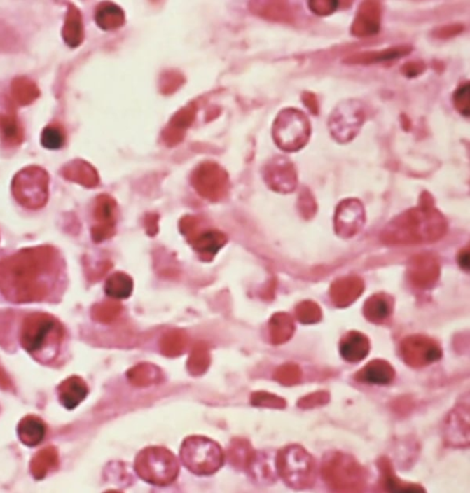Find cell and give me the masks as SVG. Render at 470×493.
I'll return each instance as SVG.
<instances>
[{
    "instance_id": "cell-33",
    "label": "cell",
    "mask_w": 470,
    "mask_h": 493,
    "mask_svg": "<svg viewBox=\"0 0 470 493\" xmlns=\"http://www.w3.org/2000/svg\"><path fill=\"white\" fill-rule=\"evenodd\" d=\"M121 312V305L115 300H108L97 305L92 309V317L99 323L109 324L116 320Z\"/></svg>"
},
{
    "instance_id": "cell-19",
    "label": "cell",
    "mask_w": 470,
    "mask_h": 493,
    "mask_svg": "<svg viewBox=\"0 0 470 493\" xmlns=\"http://www.w3.org/2000/svg\"><path fill=\"white\" fill-rule=\"evenodd\" d=\"M62 36L64 43L71 48H76L84 40V26H83L82 15L75 5L68 6V11L62 29Z\"/></svg>"
},
{
    "instance_id": "cell-30",
    "label": "cell",
    "mask_w": 470,
    "mask_h": 493,
    "mask_svg": "<svg viewBox=\"0 0 470 493\" xmlns=\"http://www.w3.org/2000/svg\"><path fill=\"white\" fill-rule=\"evenodd\" d=\"M392 308V303L388 297L377 295L366 303L365 312L371 321H381L389 317Z\"/></svg>"
},
{
    "instance_id": "cell-29",
    "label": "cell",
    "mask_w": 470,
    "mask_h": 493,
    "mask_svg": "<svg viewBox=\"0 0 470 493\" xmlns=\"http://www.w3.org/2000/svg\"><path fill=\"white\" fill-rule=\"evenodd\" d=\"M188 336L183 331L175 330L167 333L161 340V351L165 356L181 355L188 345Z\"/></svg>"
},
{
    "instance_id": "cell-42",
    "label": "cell",
    "mask_w": 470,
    "mask_h": 493,
    "mask_svg": "<svg viewBox=\"0 0 470 493\" xmlns=\"http://www.w3.org/2000/svg\"><path fill=\"white\" fill-rule=\"evenodd\" d=\"M144 227H146L148 235L151 236L155 235L158 232V216L155 214H149L146 217L144 221Z\"/></svg>"
},
{
    "instance_id": "cell-26",
    "label": "cell",
    "mask_w": 470,
    "mask_h": 493,
    "mask_svg": "<svg viewBox=\"0 0 470 493\" xmlns=\"http://www.w3.org/2000/svg\"><path fill=\"white\" fill-rule=\"evenodd\" d=\"M410 47L401 46L395 47V48H390L383 50V51L378 52H368L364 53V54L354 55L351 57L350 61V63H364V64H371V63H378V62H384L393 60V59L401 58V56L404 55L409 54L410 52Z\"/></svg>"
},
{
    "instance_id": "cell-1",
    "label": "cell",
    "mask_w": 470,
    "mask_h": 493,
    "mask_svg": "<svg viewBox=\"0 0 470 493\" xmlns=\"http://www.w3.org/2000/svg\"><path fill=\"white\" fill-rule=\"evenodd\" d=\"M58 270L55 248H26L0 261V291L13 303L40 302L48 296Z\"/></svg>"
},
{
    "instance_id": "cell-34",
    "label": "cell",
    "mask_w": 470,
    "mask_h": 493,
    "mask_svg": "<svg viewBox=\"0 0 470 493\" xmlns=\"http://www.w3.org/2000/svg\"><path fill=\"white\" fill-rule=\"evenodd\" d=\"M249 445L242 440H235L230 445L229 454L230 463L239 468H247L252 461V453L249 452Z\"/></svg>"
},
{
    "instance_id": "cell-11",
    "label": "cell",
    "mask_w": 470,
    "mask_h": 493,
    "mask_svg": "<svg viewBox=\"0 0 470 493\" xmlns=\"http://www.w3.org/2000/svg\"><path fill=\"white\" fill-rule=\"evenodd\" d=\"M115 214L116 202L108 195L97 197L94 207V218L97 223L91 230V235L96 243H102L115 235Z\"/></svg>"
},
{
    "instance_id": "cell-38",
    "label": "cell",
    "mask_w": 470,
    "mask_h": 493,
    "mask_svg": "<svg viewBox=\"0 0 470 493\" xmlns=\"http://www.w3.org/2000/svg\"><path fill=\"white\" fill-rule=\"evenodd\" d=\"M310 10L313 13L325 16L333 13L338 8L339 2L337 1H310L309 3Z\"/></svg>"
},
{
    "instance_id": "cell-21",
    "label": "cell",
    "mask_w": 470,
    "mask_h": 493,
    "mask_svg": "<svg viewBox=\"0 0 470 493\" xmlns=\"http://www.w3.org/2000/svg\"><path fill=\"white\" fill-rule=\"evenodd\" d=\"M59 456L54 447L43 448L34 457L31 462V472L36 480H41L57 468Z\"/></svg>"
},
{
    "instance_id": "cell-12",
    "label": "cell",
    "mask_w": 470,
    "mask_h": 493,
    "mask_svg": "<svg viewBox=\"0 0 470 493\" xmlns=\"http://www.w3.org/2000/svg\"><path fill=\"white\" fill-rule=\"evenodd\" d=\"M25 141V130L11 99L0 102V141L8 148L20 146Z\"/></svg>"
},
{
    "instance_id": "cell-32",
    "label": "cell",
    "mask_w": 470,
    "mask_h": 493,
    "mask_svg": "<svg viewBox=\"0 0 470 493\" xmlns=\"http://www.w3.org/2000/svg\"><path fill=\"white\" fill-rule=\"evenodd\" d=\"M159 370L155 366L141 364L130 370L128 377L135 385L147 386L155 383L159 380Z\"/></svg>"
},
{
    "instance_id": "cell-37",
    "label": "cell",
    "mask_w": 470,
    "mask_h": 493,
    "mask_svg": "<svg viewBox=\"0 0 470 493\" xmlns=\"http://www.w3.org/2000/svg\"><path fill=\"white\" fill-rule=\"evenodd\" d=\"M199 220L193 216L184 217L180 221V231L188 238L189 243H191L199 233Z\"/></svg>"
},
{
    "instance_id": "cell-23",
    "label": "cell",
    "mask_w": 470,
    "mask_h": 493,
    "mask_svg": "<svg viewBox=\"0 0 470 493\" xmlns=\"http://www.w3.org/2000/svg\"><path fill=\"white\" fill-rule=\"evenodd\" d=\"M362 280L357 277H343L333 283L332 294L337 303L347 304L361 293Z\"/></svg>"
},
{
    "instance_id": "cell-18",
    "label": "cell",
    "mask_w": 470,
    "mask_h": 493,
    "mask_svg": "<svg viewBox=\"0 0 470 493\" xmlns=\"http://www.w3.org/2000/svg\"><path fill=\"white\" fill-rule=\"evenodd\" d=\"M62 176L69 181L78 183L85 188H94L99 179L92 165L81 159L71 161L61 169Z\"/></svg>"
},
{
    "instance_id": "cell-3",
    "label": "cell",
    "mask_w": 470,
    "mask_h": 493,
    "mask_svg": "<svg viewBox=\"0 0 470 493\" xmlns=\"http://www.w3.org/2000/svg\"><path fill=\"white\" fill-rule=\"evenodd\" d=\"M64 333L63 326L52 315L34 314L23 321L20 344L31 355L46 361L57 354Z\"/></svg>"
},
{
    "instance_id": "cell-8",
    "label": "cell",
    "mask_w": 470,
    "mask_h": 493,
    "mask_svg": "<svg viewBox=\"0 0 470 493\" xmlns=\"http://www.w3.org/2000/svg\"><path fill=\"white\" fill-rule=\"evenodd\" d=\"M365 118L361 103L357 100L342 102L329 118L331 134L339 143H348L359 134Z\"/></svg>"
},
{
    "instance_id": "cell-36",
    "label": "cell",
    "mask_w": 470,
    "mask_h": 493,
    "mask_svg": "<svg viewBox=\"0 0 470 493\" xmlns=\"http://www.w3.org/2000/svg\"><path fill=\"white\" fill-rule=\"evenodd\" d=\"M454 105L464 116L469 115V83L462 84L454 94Z\"/></svg>"
},
{
    "instance_id": "cell-7",
    "label": "cell",
    "mask_w": 470,
    "mask_h": 493,
    "mask_svg": "<svg viewBox=\"0 0 470 493\" xmlns=\"http://www.w3.org/2000/svg\"><path fill=\"white\" fill-rule=\"evenodd\" d=\"M310 124L303 111L286 109L275 120L273 137L277 146L286 152H297L308 143Z\"/></svg>"
},
{
    "instance_id": "cell-15",
    "label": "cell",
    "mask_w": 470,
    "mask_h": 493,
    "mask_svg": "<svg viewBox=\"0 0 470 493\" xmlns=\"http://www.w3.org/2000/svg\"><path fill=\"white\" fill-rule=\"evenodd\" d=\"M380 7L378 2H365L359 8L356 20L352 26V32L357 36H369L376 34L380 29Z\"/></svg>"
},
{
    "instance_id": "cell-17",
    "label": "cell",
    "mask_w": 470,
    "mask_h": 493,
    "mask_svg": "<svg viewBox=\"0 0 470 493\" xmlns=\"http://www.w3.org/2000/svg\"><path fill=\"white\" fill-rule=\"evenodd\" d=\"M59 401L68 410L76 408L88 394L87 384L78 376L68 377L58 388Z\"/></svg>"
},
{
    "instance_id": "cell-28",
    "label": "cell",
    "mask_w": 470,
    "mask_h": 493,
    "mask_svg": "<svg viewBox=\"0 0 470 493\" xmlns=\"http://www.w3.org/2000/svg\"><path fill=\"white\" fill-rule=\"evenodd\" d=\"M67 134L60 123H50L41 132V144L44 148L59 150L66 144Z\"/></svg>"
},
{
    "instance_id": "cell-10",
    "label": "cell",
    "mask_w": 470,
    "mask_h": 493,
    "mask_svg": "<svg viewBox=\"0 0 470 493\" xmlns=\"http://www.w3.org/2000/svg\"><path fill=\"white\" fill-rule=\"evenodd\" d=\"M365 209L357 200H345L337 207L335 229L337 235L350 239L361 231L365 224Z\"/></svg>"
},
{
    "instance_id": "cell-9",
    "label": "cell",
    "mask_w": 470,
    "mask_h": 493,
    "mask_svg": "<svg viewBox=\"0 0 470 493\" xmlns=\"http://www.w3.org/2000/svg\"><path fill=\"white\" fill-rule=\"evenodd\" d=\"M192 185L200 196L212 202H218L228 191L229 179L220 165L207 162L195 170L192 175Z\"/></svg>"
},
{
    "instance_id": "cell-22",
    "label": "cell",
    "mask_w": 470,
    "mask_h": 493,
    "mask_svg": "<svg viewBox=\"0 0 470 493\" xmlns=\"http://www.w3.org/2000/svg\"><path fill=\"white\" fill-rule=\"evenodd\" d=\"M11 92L13 102L20 106L31 105L39 97L41 93L36 83L25 76L13 79Z\"/></svg>"
},
{
    "instance_id": "cell-44",
    "label": "cell",
    "mask_w": 470,
    "mask_h": 493,
    "mask_svg": "<svg viewBox=\"0 0 470 493\" xmlns=\"http://www.w3.org/2000/svg\"><path fill=\"white\" fill-rule=\"evenodd\" d=\"M304 102L306 103V105L308 106V107L312 110L313 112H317V108H315L313 104L316 105V99L315 96L312 95V94H306L305 96H304Z\"/></svg>"
},
{
    "instance_id": "cell-6",
    "label": "cell",
    "mask_w": 470,
    "mask_h": 493,
    "mask_svg": "<svg viewBox=\"0 0 470 493\" xmlns=\"http://www.w3.org/2000/svg\"><path fill=\"white\" fill-rule=\"evenodd\" d=\"M11 190L15 200L29 209L46 206L49 197V175L43 168L31 165L14 176Z\"/></svg>"
},
{
    "instance_id": "cell-4",
    "label": "cell",
    "mask_w": 470,
    "mask_h": 493,
    "mask_svg": "<svg viewBox=\"0 0 470 493\" xmlns=\"http://www.w3.org/2000/svg\"><path fill=\"white\" fill-rule=\"evenodd\" d=\"M183 464L192 473L209 476L223 466L224 453L220 445L204 436H189L180 450Z\"/></svg>"
},
{
    "instance_id": "cell-43",
    "label": "cell",
    "mask_w": 470,
    "mask_h": 493,
    "mask_svg": "<svg viewBox=\"0 0 470 493\" xmlns=\"http://www.w3.org/2000/svg\"><path fill=\"white\" fill-rule=\"evenodd\" d=\"M458 262H459V264L461 267L466 268V270H469V248H466L465 250H463L462 252L459 254V256H458Z\"/></svg>"
},
{
    "instance_id": "cell-16",
    "label": "cell",
    "mask_w": 470,
    "mask_h": 493,
    "mask_svg": "<svg viewBox=\"0 0 470 493\" xmlns=\"http://www.w3.org/2000/svg\"><path fill=\"white\" fill-rule=\"evenodd\" d=\"M227 242L228 239L223 232L217 230H207L198 233L191 244L203 261H211Z\"/></svg>"
},
{
    "instance_id": "cell-24",
    "label": "cell",
    "mask_w": 470,
    "mask_h": 493,
    "mask_svg": "<svg viewBox=\"0 0 470 493\" xmlns=\"http://www.w3.org/2000/svg\"><path fill=\"white\" fill-rule=\"evenodd\" d=\"M132 291H134V282L132 277L125 273H114L106 282V294L112 299H127L131 296Z\"/></svg>"
},
{
    "instance_id": "cell-35",
    "label": "cell",
    "mask_w": 470,
    "mask_h": 493,
    "mask_svg": "<svg viewBox=\"0 0 470 493\" xmlns=\"http://www.w3.org/2000/svg\"><path fill=\"white\" fill-rule=\"evenodd\" d=\"M292 324L288 316L285 314L275 315L270 321V335L272 340L279 342L286 340L291 335Z\"/></svg>"
},
{
    "instance_id": "cell-41",
    "label": "cell",
    "mask_w": 470,
    "mask_h": 493,
    "mask_svg": "<svg viewBox=\"0 0 470 493\" xmlns=\"http://www.w3.org/2000/svg\"><path fill=\"white\" fill-rule=\"evenodd\" d=\"M424 64L419 63V62H417V63H413H413H408L403 67V72L408 78H415V76L424 72Z\"/></svg>"
},
{
    "instance_id": "cell-40",
    "label": "cell",
    "mask_w": 470,
    "mask_h": 493,
    "mask_svg": "<svg viewBox=\"0 0 470 493\" xmlns=\"http://www.w3.org/2000/svg\"><path fill=\"white\" fill-rule=\"evenodd\" d=\"M305 196L301 197L300 211L303 212L304 217L310 218L315 214L316 205L315 200H312L309 193H307Z\"/></svg>"
},
{
    "instance_id": "cell-27",
    "label": "cell",
    "mask_w": 470,
    "mask_h": 493,
    "mask_svg": "<svg viewBox=\"0 0 470 493\" xmlns=\"http://www.w3.org/2000/svg\"><path fill=\"white\" fill-rule=\"evenodd\" d=\"M95 19L100 28L109 31L123 25L124 15L123 11L116 5L103 4L97 8Z\"/></svg>"
},
{
    "instance_id": "cell-20",
    "label": "cell",
    "mask_w": 470,
    "mask_h": 493,
    "mask_svg": "<svg viewBox=\"0 0 470 493\" xmlns=\"http://www.w3.org/2000/svg\"><path fill=\"white\" fill-rule=\"evenodd\" d=\"M46 424L35 416H26L18 426V435L22 444L29 447L41 444L46 436Z\"/></svg>"
},
{
    "instance_id": "cell-14",
    "label": "cell",
    "mask_w": 470,
    "mask_h": 493,
    "mask_svg": "<svg viewBox=\"0 0 470 493\" xmlns=\"http://www.w3.org/2000/svg\"><path fill=\"white\" fill-rule=\"evenodd\" d=\"M410 279L416 285L427 287L438 279L440 264L438 259L431 254H420L413 256L409 263Z\"/></svg>"
},
{
    "instance_id": "cell-31",
    "label": "cell",
    "mask_w": 470,
    "mask_h": 493,
    "mask_svg": "<svg viewBox=\"0 0 470 493\" xmlns=\"http://www.w3.org/2000/svg\"><path fill=\"white\" fill-rule=\"evenodd\" d=\"M209 353L205 344L200 342L193 348L189 356L188 368L194 376H199L206 371L209 365Z\"/></svg>"
},
{
    "instance_id": "cell-13",
    "label": "cell",
    "mask_w": 470,
    "mask_h": 493,
    "mask_svg": "<svg viewBox=\"0 0 470 493\" xmlns=\"http://www.w3.org/2000/svg\"><path fill=\"white\" fill-rule=\"evenodd\" d=\"M265 179L272 190L280 193H289L298 184L294 165L286 158L274 159L265 167Z\"/></svg>"
},
{
    "instance_id": "cell-5",
    "label": "cell",
    "mask_w": 470,
    "mask_h": 493,
    "mask_svg": "<svg viewBox=\"0 0 470 493\" xmlns=\"http://www.w3.org/2000/svg\"><path fill=\"white\" fill-rule=\"evenodd\" d=\"M135 471L141 480L158 486L174 482L179 473V464L170 450L151 447L139 453L135 459Z\"/></svg>"
},
{
    "instance_id": "cell-45",
    "label": "cell",
    "mask_w": 470,
    "mask_h": 493,
    "mask_svg": "<svg viewBox=\"0 0 470 493\" xmlns=\"http://www.w3.org/2000/svg\"><path fill=\"white\" fill-rule=\"evenodd\" d=\"M10 385V380H8L7 375L0 368V387H1V388H8Z\"/></svg>"
},
{
    "instance_id": "cell-2",
    "label": "cell",
    "mask_w": 470,
    "mask_h": 493,
    "mask_svg": "<svg viewBox=\"0 0 470 493\" xmlns=\"http://www.w3.org/2000/svg\"><path fill=\"white\" fill-rule=\"evenodd\" d=\"M433 203L429 195H422L419 207L390 221L381 233V241L390 246H410L442 239L448 231V223Z\"/></svg>"
},
{
    "instance_id": "cell-25",
    "label": "cell",
    "mask_w": 470,
    "mask_h": 493,
    "mask_svg": "<svg viewBox=\"0 0 470 493\" xmlns=\"http://www.w3.org/2000/svg\"><path fill=\"white\" fill-rule=\"evenodd\" d=\"M368 349V339L359 333H350L341 342V353L347 359H363Z\"/></svg>"
},
{
    "instance_id": "cell-39",
    "label": "cell",
    "mask_w": 470,
    "mask_h": 493,
    "mask_svg": "<svg viewBox=\"0 0 470 493\" xmlns=\"http://www.w3.org/2000/svg\"><path fill=\"white\" fill-rule=\"evenodd\" d=\"M298 315H300V320L301 319L307 321H313L315 320V319L317 320L319 315L317 307L313 305V304L307 303L305 305L300 307Z\"/></svg>"
}]
</instances>
